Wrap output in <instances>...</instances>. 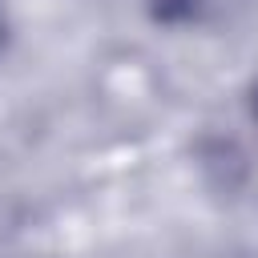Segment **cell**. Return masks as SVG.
Wrapping results in <instances>:
<instances>
[{"label": "cell", "mask_w": 258, "mask_h": 258, "mask_svg": "<svg viewBox=\"0 0 258 258\" xmlns=\"http://www.w3.org/2000/svg\"><path fill=\"white\" fill-rule=\"evenodd\" d=\"M89 101L117 129H141L169 105L165 64L141 44H109L89 64Z\"/></svg>", "instance_id": "obj_1"}, {"label": "cell", "mask_w": 258, "mask_h": 258, "mask_svg": "<svg viewBox=\"0 0 258 258\" xmlns=\"http://www.w3.org/2000/svg\"><path fill=\"white\" fill-rule=\"evenodd\" d=\"M8 40H12V8L8 0H0V52L8 48Z\"/></svg>", "instance_id": "obj_2"}]
</instances>
